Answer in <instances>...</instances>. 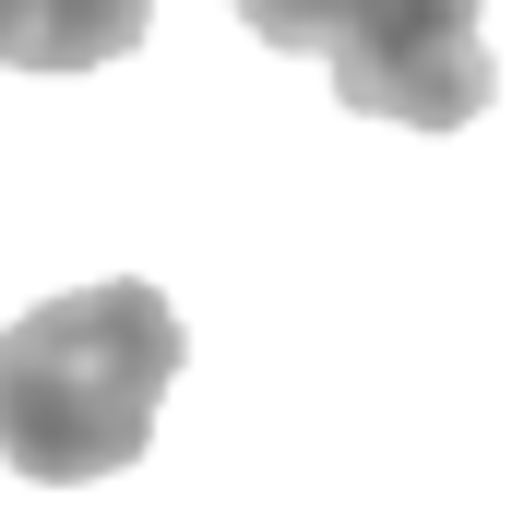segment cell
<instances>
[{
	"label": "cell",
	"instance_id": "obj_1",
	"mask_svg": "<svg viewBox=\"0 0 512 512\" xmlns=\"http://www.w3.org/2000/svg\"><path fill=\"white\" fill-rule=\"evenodd\" d=\"M179 358H191V334H179L167 286H143V274L36 298L0 334V465L36 489H84V477L143 465Z\"/></svg>",
	"mask_w": 512,
	"mask_h": 512
},
{
	"label": "cell",
	"instance_id": "obj_2",
	"mask_svg": "<svg viewBox=\"0 0 512 512\" xmlns=\"http://www.w3.org/2000/svg\"><path fill=\"white\" fill-rule=\"evenodd\" d=\"M262 48H310L358 120L393 131H465L489 108V0H227Z\"/></svg>",
	"mask_w": 512,
	"mask_h": 512
},
{
	"label": "cell",
	"instance_id": "obj_3",
	"mask_svg": "<svg viewBox=\"0 0 512 512\" xmlns=\"http://www.w3.org/2000/svg\"><path fill=\"white\" fill-rule=\"evenodd\" d=\"M155 0H0V60L12 72H108L143 48Z\"/></svg>",
	"mask_w": 512,
	"mask_h": 512
}]
</instances>
